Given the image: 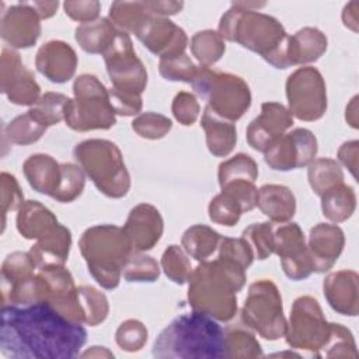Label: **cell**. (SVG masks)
<instances>
[{
    "mask_svg": "<svg viewBox=\"0 0 359 359\" xmlns=\"http://www.w3.org/2000/svg\"><path fill=\"white\" fill-rule=\"evenodd\" d=\"M86 341V328L46 302L1 306L0 351L7 358L72 359Z\"/></svg>",
    "mask_w": 359,
    "mask_h": 359,
    "instance_id": "6da1fadb",
    "label": "cell"
},
{
    "mask_svg": "<svg viewBox=\"0 0 359 359\" xmlns=\"http://www.w3.org/2000/svg\"><path fill=\"white\" fill-rule=\"evenodd\" d=\"M264 6L265 3L233 1L222 15L217 32L223 39L258 53L273 67L287 69L289 35L275 17L252 8Z\"/></svg>",
    "mask_w": 359,
    "mask_h": 359,
    "instance_id": "7a4b0ae2",
    "label": "cell"
},
{
    "mask_svg": "<svg viewBox=\"0 0 359 359\" xmlns=\"http://www.w3.org/2000/svg\"><path fill=\"white\" fill-rule=\"evenodd\" d=\"M245 285V268L217 257L201 261L188 278V303L192 310L227 323L237 313V293Z\"/></svg>",
    "mask_w": 359,
    "mask_h": 359,
    "instance_id": "3957f363",
    "label": "cell"
},
{
    "mask_svg": "<svg viewBox=\"0 0 359 359\" xmlns=\"http://www.w3.org/2000/svg\"><path fill=\"white\" fill-rule=\"evenodd\" d=\"M158 359H227L226 335L219 323L199 311L175 317L156 338Z\"/></svg>",
    "mask_w": 359,
    "mask_h": 359,
    "instance_id": "277c9868",
    "label": "cell"
},
{
    "mask_svg": "<svg viewBox=\"0 0 359 359\" xmlns=\"http://www.w3.org/2000/svg\"><path fill=\"white\" fill-rule=\"evenodd\" d=\"M79 248L94 280L108 290L119 285L122 269L133 252L123 229L115 224L88 227L79 240Z\"/></svg>",
    "mask_w": 359,
    "mask_h": 359,
    "instance_id": "5b68a950",
    "label": "cell"
},
{
    "mask_svg": "<svg viewBox=\"0 0 359 359\" xmlns=\"http://www.w3.org/2000/svg\"><path fill=\"white\" fill-rule=\"evenodd\" d=\"M74 158L94 182L97 189L108 198H123L130 189V175L121 149L107 139H88L76 144Z\"/></svg>",
    "mask_w": 359,
    "mask_h": 359,
    "instance_id": "8992f818",
    "label": "cell"
},
{
    "mask_svg": "<svg viewBox=\"0 0 359 359\" xmlns=\"http://www.w3.org/2000/svg\"><path fill=\"white\" fill-rule=\"evenodd\" d=\"M191 86L206 101L208 108L230 122L238 121L251 105L248 84L244 79L233 73L198 66Z\"/></svg>",
    "mask_w": 359,
    "mask_h": 359,
    "instance_id": "52a82bcc",
    "label": "cell"
},
{
    "mask_svg": "<svg viewBox=\"0 0 359 359\" xmlns=\"http://www.w3.org/2000/svg\"><path fill=\"white\" fill-rule=\"evenodd\" d=\"M73 94L65 112V122L70 129L107 130L116 123L108 88L94 74H80L73 83Z\"/></svg>",
    "mask_w": 359,
    "mask_h": 359,
    "instance_id": "ba28073f",
    "label": "cell"
},
{
    "mask_svg": "<svg viewBox=\"0 0 359 359\" xmlns=\"http://www.w3.org/2000/svg\"><path fill=\"white\" fill-rule=\"evenodd\" d=\"M243 323L268 341L285 337L286 318L282 296L271 279H259L250 285L241 309Z\"/></svg>",
    "mask_w": 359,
    "mask_h": 359,
    "instance_id": "9c48e42d",
    "label": "cell"
},
{
    "mask_svg": "<svg viewBox=\"0 0 359 359\" xmlns=\"http://www.w3.org/2000/svg\"><path fill=\"white\" fill-rule=\"evenodd\" d=\"M331 334V323L324 317L320 303L313 296L297 297L286 324V344L293 349L310 352L320 358Z\"/></svg>",
    "mask_w": 359,
    "mask_h": 359,
    "instance_id": "30bf717a",
    "label": "cell"
},
{
    "mask_svg": "<svg viewBox=\"0 0 359 359\" xmlns=\"http://www.w3.org/2000/svg\"><path fill=\"white\" fill-rule=\"evenodd\" d=\"M102 56L112 83L111 90L128 97H142L147 84V70L136 56L129 34L119 29Z\"/></svg>",
    "mask_w": 359,
    "mask_h": 359,
    "instance_id": "8fae6325",
    "label": "cell"
},
{
    "mask_svg": "<svg viewBox=\"0 0 359 359\" xmlns=\"http://www.w3.org/2000/svg\"><path fill=\"white\" fill-rule=\"evenodd\" d=\"M289 112L299 121L313 122L327 111V86L320 70L303 66L289 74L286 80Z\"/></svg>",
    "mask_w": 359,
    "mask_h": 359,
    "instance_id": "7c38bea8",
    "label": "cell"
},
{
    "mask_svg": "<svg viewBox=\"0 0 359 359\" xmlns=\"http://www.w3.org/2000/svg\"><path fill=\"white\" fill-rule=\"evenodd\" d=\"M318 144L311 130L296 128L285 133L265 153V163L276 171H289L309 165L317 156Z\"/></svg>",
    "mask_w": 359,
    "mask_h": 359,
    "instance_id": "4fadbf2b",
    "label": "cell"
},
{
    "mask_svg": "<svg viewBox=\"0 0 359 359\" xmlns=\"http://www.w3.org/2000/svg\"><path fill=\"white\" fill-rule=\"evenodd\" d=\"M36 276L39 282L41 302L52 304L70 321L83 324L79 292L70 271L65 266H56L39 269Z\"/></svg>",
    "mask_w": 359,
    "mask_h": 359,
    "instance_id": "5bb4252c",
    "label": "cell"
},
{
    "mask_svg": "<svg viewBox=\"0 0 359 359\" xmlns=\"http://www.w3.org/2000/svg\"><path fill=\"white\" fill-rule=\"evenodd\" d=\"M273 252L280 258L282 269L289 279L303 280L313 273L306 237L297 223L273 227Z\"/></svg>",
    "mask_w": 359,
    "mask_h": 359,
    "instance_id": "9a60e30c",
    "label": "cell"
},
{
    "mask_svg": "<svg viewBox=\"0 0 359 359\" xmlns=\"http://www.w3.org/2000/svg\"><path fill=\"white\" fill-rule=\"evenodd\" d=\"M0 90L15 105L32 107L41 98V87L14 49L4 48L0 57Z\"/></svg>",
    "mask_w": 359,
    "mask_h": 359,
    "instance_id": "2e32d148",
    "label": "cell"
},
{
    "mask_svg": "<svg viewBox=\"0 0 359 359\" xmlns=\"http://www.w3.org/2000/svg\"><path fill=\"white\" fill-rule=\"evenodd\" d=\"M133 34L160 59L185 53L188 45V36L181 27L165 17L153 14H149Z\"/></svg>",
    "mask_w": 359,
    "mask_h": 359,
    "instance_id": "e0dca14e",
    "label": "cell"
},
{
    "mask_svg": "<svg viewBox=\"0 0 359 359\" xmlns=\"http://www.w3.org/2000/svg\"><path fill=\"white\" fill-rule=\"evenodd\" d=\"M293 125V116L280 102H264L261 114L250 122L245 130L248 144L261 153H265L275 144Z\"/></svg>",
    "mask_w": 359,
    "mask_h": 359,
    "instance_id": "ac0fdd59",
    "label": "cell"
},
{
    "mask_svg": "<svg viewBox=\"0 0 359 359\" xmlns=\"http://www.w3.org/2000/svg\"><path fill=\"white\" fill-rule=\"evenodd\" d=\"M0 35L14 49L34 46L41 35V17L32 4L18 3L3 11Z\"/></svg>",
    "mask_w": 359,
    "mask_h": 359,
    "instance_id": "d6986e66",
    "label": "cell"
},
{
    "mask_svg": "<svg viewBox=\"0 0 359 359\" xmlns=\"http://www.w3.org/2000/svg\"><path fill=\"white\" fill-rule=\"evenodd\" d=\"M123 231L133 252L151 250L163 236L164 222L158 209L150 203L136 205L123 224Z\"/></svg>",
    "mask_w": 359,
    "mask_h": 359,
    "instance_id": "ffe728a7",
    "label": "cell"
},
{
    "mask_svg": "<svg viewBox=\"0 0 359 359\" xmlns=\"http://www.w3.org/2000/svg\"><path fill=\"white\" fill-rule=\"evenodd\" d=\"M76 50L63 41H49L43 43L35 56L36 70L49 81L62 84L73 79L77 69Z\"/></svg>",
    "mask_w": 359,
    "mask_h": 359,
    "instance_id": "44dd1931",
    "label": "cell"
},
{
    "mask_svg": "<svg viewBox=\"0 0 359 359\" xmlns=\"http://www.w3.org/2000/svg\"><path fill=\"white\" fill-rule=\"evenodd\" d=\"M345 236L339 226L330 223L316 224L309 234L307 250L313 264V272L330 271L344 251Z\"/></svg>",
    "mask_w": 359,
    "mask_h": 359,
    "instance_id": "7402d4cb",
    "label": "cell"
},
{
    "mask_svg": "<svg viewBox=\"0 0 359 359\" xmlns=\"http://www.w3.org/2000/svg\"><path fill=\"white\" fill-rule=\"evenodd\" d=\"M330 307L338 314L355 317L359 311V275L351 269L331 272L323 282Z\"/></svg>",
    "mask_w": 359,
    "mask_h": 359,
    "instance_id": "603a6c76",
    "label": "cell"
},
{
    "mask_svg": "<svg viewBox=\"0 0 359 359\" xmlns=\"http://www.w3.org/2000/svg\"><path fill=\"white\" fill-rule=\"evenodd\" d=\"M72 247L70 230L57 223L52 231L36 240L29 248V255L38 269L65 266Z\"/></svg>",
    "mask_w": 359,
    "mask_h": 359,
    "instance_id": "cb8c5ba5",
    "label": "cell"
},
{
    "mask_svg": "<svg viewBox=\"0 0 359 359\" xmlns=\"http://www.w3.org/2000/svg\"><path fill=\"white\" fill-rule=\"evenodd\" d=\"M22 172L34 191L50 198L56 195L62 181V164L52 156L31 154L22 164Z\"/></svg>",
    "mask_w": 359,
    "mask_h": 359,
    "instance_id": "d4e9b609",
    "label": "cell"
},
{
    "mask_svg": "<svg viewBox=\"0 0 359 359\" xmlns=\"http://www.w3.org/2000/svg\"><path fill=\"white\" fill-rule=\"evenodd\" d=\"M328 39L323 31L314 27L300 28L289 35L287 59L290 66L309 65L317 62L327 50Z\"/></svg>",
    "mask_w": 359,
    "mask_h": 359,
    "instance_id": "484cf974",
    "label": "cell"
},
{
    "mask_svg": "<svg viewBox=\"0 0 359 359\" xmlns=\"http://www.w3.org/2000/svg\"><path fill=\"white\" fill-rule=\"evenodd\" d=\"M257 206L273 223H287L296 213L293 192L279 184H265L258 189Z\"/></svg>",
    "mask_w": 359,
    "mask_h": 359,
    "instance_id": "4316f807",
    "label": "cell"
},
{
    "mask_svg": "<svg viewBox=\"0 0 359 359\" xmlns=\"http://www.w3.org/2000/svg\"><path fill=\"white\" fill-rule=\"evenodd\" d=\"M201 128L205 130L208 150L216 157L229 156L237 142V130L233 122L217 116L210 108L205 107Z\"/></svg>",
    "mask_w": 359,
    "mask_h": 359,
    "instance_id": "83f0119b",
    "label": "cell"
},
{
    "mask_svg": "<svg viewBox=\"0 0 359 359\" xmlns=\"http://www.w3.org/2000/svg\"><path fill=\"white\" fill-rule=\"evenodd\" d=\"M17 230L27 240L46 236L59 223L50 209L38 201H25L17 213Z\"/></svg>",
    "mask_w": 359,
    "mask_h": 359,
    "instance_id": "f1b7e54d",
    "label": "cell"
},
{
    "mask_svg": "<svg viewBox=\"0 0 359 359\" xmlns=\"http://www.w3.org/2000/svg\"><path fill=\"white\" fill-rule=\"evenodd\" d=\"M118 31L109 18H97L95 21L80 24L74 31V38L84 52L104 55L114 43Z\"/></svg>",
    "mask_w": 359,
    "mask_h": 359,
    "instance_id": "f546056e",
    "label": "cell"
},
{
    "mask_svg": "<svg viewBox=\"0 0 359 359\" xmlns=\"http://www.w3.org/2000/svg\"><path fill=\"white\" fill-rule=\"evenodd\" d=\"M356 209V194L352 187L341 182L321 195V210L332 223L348 220Z\"/></svg>",
    "mask_w": 359,
    "mask_h": 359,
    "instance_id": "4dcf8cb0",
    "label": "cell"
},
{
    "mask_svg": "<svg viewBox=\"0 0 359 359\" xmlns=\"http://www.w3.org/2000/svg\"><path fill=\"white\" fill-rule=\"evenodd\" d=\"M222 236L206 224L188 227L181 237V247L196 261H206L219 247Z\"/></svg>",
    "mask_w": 359,
    "mask_h": 359,
    "instance_id": "1f68e13d",
    "label": "cell"
},
{
    "mask_svg": "<svg viewBox=\"0 0 359 359\" xmlns=\"http://www.w3.org/2000/svg\"><path fill=\"white\" fill-rule=\"evenodd\" d=\"M307 178L316 195L321 196L337 184L344 182V171L337 160L330 157L314 158L307 168Z\"/></svg>",
    "mask_w": 359,
    "mask_h": 359,
    "instance_id": "d6a6232c",
    "label": "cell"
},
{
    "mask_svg": "<svg viewBox=\"0 0 359 359\" xmlns=\"http://www.w3.org/2000/svg\"><path fill=\"white\" fill-rule=\"evenodd\" d=\"M191 53L201 66L210 67L222 59L226 50L224 39L213 29L198 31L191 39Z\"/></svg>",
    "mask_w": 359,
    "mask_h": 359,
    "instance_id": "836d02e7",
    "label": "cell"
},
{
    "mask_svg": "<svg viewBox=\"0 0 359 359\" xmlns=\"http://www.w3.org/2000/svg\"><path fill=\"white\" fill-rule=\"evenodd\" d=\"M48 126L41 123L29 111L15 116L7 126L4 128L6 137L20 146H27L38 142L43 133L46 132Z\"/></svg>",
    "mask_w": 359,
    "mask_h": 359,
    "instance_id": "e575fe53",
    "label": "cell"
},
{
    "mask_svg": "<svg viewBox=\"0 0 359 359\" xmlns=\"http://www.w3.org/2000/svg\"><path fill=\"white\" fill-rule=\"evenodd\" d=\"M79 302L83 313V324L95 327L105 321L109 313V303L107 296L93 286H79Z\"/></svg>",
    "mask_w": 359,
    "mask_h": 359,
    "instance_id": "d590c367",
    "label": "cell"
},
{
    "mask_svg": "<svg viewBox=\"0 0 359 359\" xmlns=\"http://www.w3.org/2000/svg\"><path fill=\"white\" fill-rule=\"evenodd\" d=\"M149 14L144 1H114L108 18L118 29L133 34Z\"/></svg>",
    "mask_w": 359,
    "mask_h": 359,
    "instance_id": "8d00e7d4",
    "label": "cell"
},
{
    "mask_svg": "<svg viewBox=\"0 0 359 359\" xmlns=\"http://www.w3.org/2000/svg\"><path fill=\"white\" fill-rule=\"evenodd\" d=\"M226 335V348H227V359H244V358H262L264 352L261 344L245 328L233 327L224 330Z\"/></svg>",
    "mask_w": 359,
    "mask_h": 359,
    "instance_id": "74e56055",
    "label": "cell"
},
{
    "mask_svg": "<svg viewBox=\"0 0 359 359\" xmlns=\"http://www.w3.org/2000/svg\"><path fill=\"white\" fill-rule=\"evenodd\" d=\"M257 178H258V165L255 160L245 153H238L230 157L229 160L220 163L217 170V180L220 187H223L227 182L238 181V180H247V181L255 182Z\"/></svg>",
    "mask_w": 359,
    "mask_h": 359,
    "instance_id": "f35d334b",
    "label": "cell"
},
{
    "mask_svg": "<svg viewBox=\"0 0 359 359\" xmlns=\"http://www.w3.org/2000/svg\"><path fill=\"white\" fill-rule=\"evenodd\" d=\"M70 98L60 93L48 91L41 95L38 102L32 105L28 111L45 126H53L60 121H65L66 107Z\"/></svg>",
    "mask_w": 359,
    "mask_h": 359,
    "instance_id": "ab89813d",
    "label": "cell"
},
{
    "mask_svg": "<svg viewBox=\"0 0 359 359\" xmlns=\"http://www.w3.org/2000/svg\"><path fill=\"white\" fill-rule=\"evenodd\" d=\"M161 269L165 276L177 285H184L192 272L191 261L182 247L177 244L168 245L161 255Z\"/></svg>",
    "mask_w": 359,
    "mask_h": 359,
    "instance_id": "60d3db41",
    "label": "cell"
},
{
    "mask_svg": "<svg viewBox=\"0 0 359 359\" xmlns=\"http://www.w3.org/2000/svg\"><path fill=\"white\" fill-rule=\"evenodd\" d=\"M35 264L29 252L15 251L8 254L1 264L3 286H13L34 276Z\"/></svg>",
    "mask_w": 359,
    "mask_h": 359,
    "instance_id": "b9f144b4",
    "label": "cell"
},
{
    "mask_svg": "<svg viewBox=\"0 0 359 359\" xmlns=\"http://www.w3.org/2000/svg\"><path fill=\"white\" fill-rule=\"evenodd\" d=\"M356 342L352 332L342 324L331 323L330 338L320 352V358H356Z\"/></svg>",
    "mask_w": 359,
    "mask_h": 359,
    "instance_id": "7bdbcfd3",
    "label": "cell"
},
{
    "mask_svg": "<svg viewBox=\"0 0 359 359\" xmlns=\"http://www.w3.org/2000/svg\"><path fill=\"white\" fill-rule=\"evenodd\" d=\"M123 279L126 282H154L160 276V266L157 261L142 252H132L123 269Z\"/></svg>",
    "mask_w": 359,
    "mask_h": 359,
    "instance_id": "ee69618b",
    "label": "cell"
},
{
    "mask_svg": "<svg viewBox=\"0 0 359 359\" xmlns=\"http://www.w3.org/2000/svg\"><path fill=\"white\" fill-rule=\"evenodd\" d=\"M241 237L250 244L254 258L266 259L273 254V224L269 222L252 223L243 230Z\"/></svg>",
    "mask_w": 359,
    "mask_h": 359,
    "instance_id": "f6af8a7d",
    "label": "cell"
},
{
    "mask_svg": "<svg viewBox=\"0 0 359 359\" xmlns=\"http://www.w3.org/2000/svg\"><path fill=\"white\" fill-rule=\"evenodd\" d=\"M84 185H86L84 170L80 165L73 163H62V181L53 199L62 203L73 202L81 195Z\"/></svg>",
    "mask_w": 359,
    "mask_h": 359,
    "instance_id": "bcb514c9",
    "label": "cell"
},
{
    "mask_svg": "<svg viewBox=\"0 0 359 359\" xmlns=\"http://www.w3.org/2000/svg\"><path fill=\"white\" fill-rule=\"evenodd\" d=\"M198 66L191 60L187 53L175 55L171 57H161L158 62L160 74L170 81L192 83L196 74Z\"/></svg>",
    "mask_w": 359,
    "mask_h": 359,
    "instance_id": "7dc6e473",
    "label": "cell"
},
{
    "mask_svg": "<svg viewBox=\"0 0 359 359\" xmlns=\"http://www.w3.org/2000/svg\"><path fill=\"white\" fill-rule=\"evenodd\" d=\"M171 119L157 112H143L132 121V129L135 133L149 140L164 137L171 130Z\"/></svg>",
    "mask_w": 359,
    "mask_h": 359,
    "instance_id": "c3c4849f",
    "label": "cell"
},
{
    "mask_svg": "<svg viewBox=\"0 0 359 359\" xmlns=\"http://www.w3.org/2000/svg\"><path fill=\"white\" fill-rule=\"evenodd\" d=\"M208 213H209V219L213 223L231 227L237 224V222L243 215V210L237 201H234L227 194L220 192L210 201Z\"/></svg>",
    "mask_w": 359,
    "mask_h": 359,
    "instance_id": "681fc988",
    "label": "cell"
},
{
    "mask_svg": "<svg viewBox=\"0 0 359 359\" xmlns=\"http://www.w3.org/2000/svg\"><path fill=\"white\" fill-rule=\"evenodd\" d=\"M146 325L135 318L125 320L115 332V341L118 346L125 352H137L147 342Z\"/></svg>",
    "mask_w": 359,
    "mask_h": 359,
    "instance_id": "f907efd6",
    "label": "cell"
},
{
    "mask_svg": "<svg viewBox=\"0 0 359 359\" xmlns=\"http://www.w3.org/2000/svg\"><path fill=\"white\" fill-rule=\"evenodd\" d=\"M0 202H1V213H3V230H4L6 215L10 210H18L21 205L25 202L22 191L15 177L8 172L0 174Z\"/></svg>",
    "mask_w": 359,
    "mask_h": 359,
    "instance_id": "816d5d0a",
    "label": "cell"
},
{
    "mask_svg": "<svg viewBox=\"0 0 359 359\" xmlns=\"http://www.w3.org/2000/svg\"><path fill=\"white\" fill-rule=\"evenodd\" d=\"M219 257L231 259L240 264L243 268H248L254 261V252L250 244L243 238H231V237H222L219 243Z\"/></svg>",
    "mask_w": 359,
    "mask_h": 359,
    "instance_id": "f5cc1de1",
    "label": "cell"
},
{
    "mask_svg": "<svg viewBox=\"0 0 359 359\" xmlns=\"http://www.w3.org/2000/svg\"><path fill=\"white\" fill-rule=\"evenodd\" d=\"M222 188V192L231 196L234 201L238 202L241 206L243 213L250 212L257 206L258 201V188L255 187V182L247 181V180H238L224 184Z\"/></svg>",
    "mask_w": 359,
    "mask_h": 359,
    "instance_id": "db71d44e",
    "label": "cell"
},
{
    "mask_svg": "<svg viewBox=\"0 0 359 359\" xmlns=\"http://www.w3.org/2000/svg\"><path fill=\"white\" fill-rule=\"evenodd\" d=\"M171 111L174 118L184 126H191L199 116L201 107L196 97L188 91H180L175 94Z\"/></svg>",
    "mask_w": 359,
    "mask_h": 359,
    "instance_id": "11a10c76",
    "label": "cell"
},
{
    "mask_svg": "<svg viewBox=\"0 0 359 359\" xmlns=\"http://www.w3.org/2000/svg\"><path fill=\"white\" fill-rule=\"evenodd\" d=\"M63 8L72 20L86 24L98 18L101 4L97 0H67L63 3Z\"/></svg>",
    "mask_w": 359,
    "mask_h": 359,
    "instance_id": "9f6ffc18",
    "label": "cell"
},
{
    "mask_svg": "<svg viewBox=\"0 0 359 359\" xmlns=\"http://www.w3.org/2000/svg\"><path fill=\"white\" fill-rule=\"evenodd\" d=\"M358 156H359V142L358 140H349L341 144L338 150V158L339 161L349 170V172L356 178V170H358Z\"/></svg>",
    "mask_w": 359,
    "mask_h": 359,
    "instance_id": "6f0895ef",
    "label": "cell"
},
{
    "mask_svg": "<svg viewBox=\"0 0 359 359\" xmlns=\"http://www.w3.org/2000/svg\"><path fill=\"white\" fill-rule=\"evenodd\" d=\"M147 10L150 14L157 15V17H165L167 15H174L180 13L184 7L182 1H160V0H151V1H144Z\"/></svg>",
    "mask_w": 359,
    "mask_h": 359,
    "instance_id": "680465c9",
    "label": "cell"
},
{
    "mask_svg": "<svg viewBox=\"0 0 359 359\" xmlns=\"http://www.w3.org/2000/svg\"><path fill=\"white\" fill-rule=\"evenodd\" d=\"M342 22L346 28L352 29L353 32H358L359 25V3L358 1H349L345 4L342 10Z\"/></svg>",
    "mask_w": 359,
    "mask_h": 359,
    "instance_id": "91938a15",
    "label": "cell"
},
{
    "mask_svg": "<svg viewBox=\"0 0 359 359\" xmlns=\"http://www.w3.org/2000/svg\"><path fill=\"white\" fill-rule=\"evenodd\" d=\"M31 4L36 10V13L41 17V20L50 18L56 13V10L59 7V1H34Z\"/></svg>",
    "mask_w": 359,
    "mask_h": 359,
    "instance_id": "94428289",
    "label": "cell"
},
{
    "mask_svg": "<svg viewBox=\"0 0 359 359\" xmlns=\"http://www.w3.org/2000/svg\"><path fill=\"white\" fill-rule=\"evenodd\" d=\"M345 119L346 122L356 129L358 128V95H355L351 102L346 105V111H345Z\"/></svg>",
    "mask_w": 359,
    "mask_h": 359,
    "instance_id": "6125c7cd",
    "label": "cell"
},
{
    "mask_svg": "<svg viewBox=\"0 0 359 359\" xmlns=\"http://www.w3.org/2000/svg\"><path fill=\"white\" fill-rule=\"evenodd\" d=\"M80 356L83 358H100V356H107V358H114V353L109 352L107 348L104 346H91L90 349H87L86 352H83Z\"/></svg>",
    "mask_w": 359,
    "mask_h": 359,
    "instance_id": "be15d7a7",
    "label": "cell"
}]
</instances>
